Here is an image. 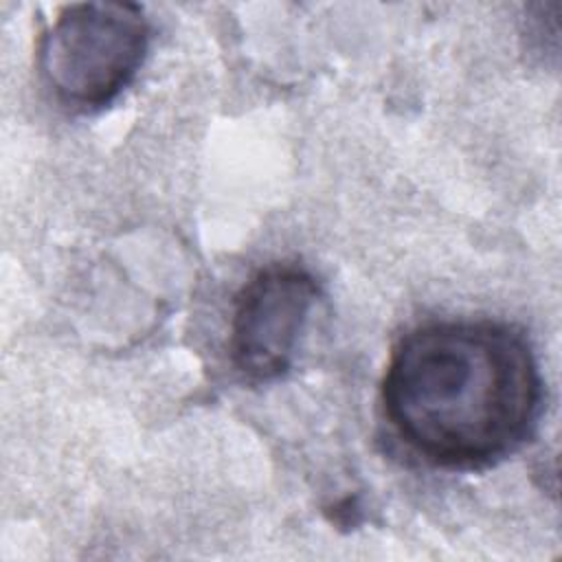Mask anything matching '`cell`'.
Here are the masks:
<instances>
[{
	"label": "cell",
	"instance_id": "cell-1",
	"mask_svg": "<svg viewBox=\"0 0 562 562\" xmlns=\"http://www.w3.org/2000/svg\"><path fill=\"white\" fill-rule=\"evenodd\" d=\"M386 424L441 470H485L533 435L542 375L527 336L498 321H430L393 347L380 382Z\"/></svg>",
	"mask_w": 562,
	"mask_h": 562
},
{
	"label": "cell",
	"instance_id": "cell-2",
	"mask_svg": "<svg viewBox=\"0 0 562 562\" xmlns=\"http://www.w3.org/2000/svg\"><path fill=\"white\" fill-rule=\"evenodd\" d=\"M149 40V20L136 2L66 4L40 40V70L64 105L101 110L132 83Z\"/></svg>",
	"mask_w": 562,
	"mask_h": 562
},
{
	"label": "cell",
	"instance_id": "cell-3",
	"mask_svg": "<svg viewBox=\"0 0 562 562\" xmlns=\"http://www.w3.org/2000/svg\"><path fill=\"white\" fill-rule=\"evenodd\" d=\"M318 281L296 263H272L252 274L235 296L228 351L248 380H277L292 367Z\"/></svg>",
	"mask_w": 562,
	"mask_h": 562
}]
</instances>
